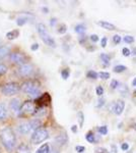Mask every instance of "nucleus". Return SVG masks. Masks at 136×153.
Wrapping results in <instances>:
<instances>
[{
	"instance_id": "nucleus-1",
	"label": "nucleus",
	"mask_w": 136,
	"mask_h": 153,
	"mask_svg": "<svg viewBox=\"0 0 136 153\" xmlns=\"http://www.w3.org/2000/svg\"><path fill=\"white\" fill-rule=\"evenodd\" d=\"M0 140L7 151H12L16 146V136L11 128H4L0 133Z\"/></svg>"
},
{
	"instance_id": "nucleus-2",
	"label": "nucleus",
	"mask_w": 136,
	"mask_h": 153,
	"mask_svg": "<svg viewBox=\"0 0 136 153\" xmlns=\"http://www.w3.org/2000/svg\"><path fill=\"white\" fill-rule=\"evenodd\" d=\"M37 31H38V34L40 35L41 39L43 40V42L45 44H47L48 46H50L52 48L56 47V42L53 38L50 36V34L47 32L46 26L44 24H38L37 25Z\"/></svg>"
},
{
	"instance_id": "nucleus-3",
	"label": "nucleus",
	"mask_w": 136,
	"mask_h": 153,
	"mask_svg": "<svg viewBox=\"0 0 136 153\" xmlns=\"http://www.w3.org/2000/svg\"><path fill=\"white\" fill-rule=\"evenodd\" d=\"M42 122L40 120H32L29 122L26 123H23L17 127V130L21 134L23 135H26L29 134L31 131H36L38 130L39 128H41Z\"/></svg>"
},
{
	"instance_id": "nucleus-4",
	"label": "nucleus",
	"mask_w": 136,
	"mask_h": 153,
	"mask_svg": "<svg viewBox=\"0 0 136 153\" xmlns=\"http://www.w3.org/2000/svg\"><path fill=\"white\" fill-rule=\"evenodd\" d=\"M21 89L23 92L29 94L31 97H34L38 99L41 96L40 88H39L34 82H32V81H26V82H24L23 85L21 86Z\"/></svg>"
},
{
	"instance_id": "nucleus-5",
	"label": "nucleus",
	"mask_w": 136,
	"mask_h": 153,
	"mask_svg": "<svg viewBox=\"0 0 136 153\" xmlns=\"http://www.w3.org/2000/svg\"><path fill=\"white\" fill-rule=\"evenodd\" d=\"M48 138H49V133L47 129H45V128H39L38 130L34 131L31 138V141L33 144L38 145L42 142L46 141Z\"/></svg>"
},
{
	"instance_id": "nucleus-6",
	"label": "nucleus",
	"mask_w": 136,
	"mask_h": 153,
	"mask_svg": "<svg viewBox=\"0 0 136 153\" xmlns=\"http://www.w3.org/2000/svg\"><path fill=\"white\" fill-rule=\"evenodd\" d=\"M36 105L33 101H26L24 103L21 104V110H19L18 115L21 117H24V115H31L34 114L36 112Z\"/></svg>"
},
{
	"instance_id": "nucleus-7",
	"label": "nucleus",
	"mask_w": 136,
	"mask_h": 153,
	"mask_svg": "<svg viewBox=\"0 0 136 153\" xmlns=\"http://www.w3.org/2000/svg\"><path fill=\"white\" fill-rule=\"evenodd\" d=\"M19 85L17 83L14 82H10V83H7L3 87L1 88V91L5 96H11L16 94L17 92L19 91Z\"/></svg>"
},
{
	"instance_id": "nucleus-8",
	"label": "nucleus",
	"mask_w": 136,
	"mask_h": 153,
	"mask_svg": "<svg viewBox=\"0 0 136 153\" xmlns=\"http://www.w3.org/2000/svg\"><path fill=\"white\" fill-rule=\"evenodd\" d=\"M10 59L12 61H13L14 63H16V65H18L19 66L21 65H26V56L24 55V53L21 52H13L10 54Z\"/></svg>"
},
{
	"instance_id": "nucleus-9",
	"label": "nucleus",
	"mask_w": 136,
	"mask_h": 153,
	"mask_svg": "<svg viewBox=\"0 0 136 153\" xmlns=\"http://www.w3.org/2000/svg\"><path fill=\"white\" fill-rule=\"evenodd\" d=\"M34 73V66L31 63H26L17 68V74L21 76H29Z\"/></svg>"
},
{
	"instance_id": "nucleus-10",
	"label": "nucleus",
	"mask_w": 136,
	"mask_h": 153,
	"mask_svg": "<svg viewBox=\"0 0 136 153\" xmlns=\"http://www.w3.org/2000/svg\"><path fill=\"white\" fill-rule=\"evenodd\" d=\"M9 106H10V109L12 110V111L18 114L19 110H21V107L19 99H17V98H13V99H11L10 102H9Z\"/></svg>"
},
{
	"instance_id": "nucleus-11",
	"label": "nucleus",
	"mask_w": 136,
	"mask_h": 153,
	"mask_svg": "<svg viewBox=\"0 0 136 153\" xmlns=\"http://www.w3.org/2000/svg\"><path fill=\"white\" fill-rule=\"evenodd\" d=\"M124 108H125V102L123 100H118L116 102L115 106H114V113L117 115L122 114V112L124 111Z\"/></svg>"
},
{
	"instance_id": "nucleus-12",
	"label": "nucleus",
	"mask_w": 136,
	"mask_h": 153,
	"mask_svg": "<svg viewBox=\"0 0 136 153\" xmlns=\"http://www.w3.org/2000/svg\"><path fill=\"white\" fill-rule=\"evenodd\" d=\"M9 54H10V47L8 45L0 46V58H5Z\"/></svg>"
},
{
	"instance_id": "nucleus-13",
	"label": "nucleus",
	"mask_w": 136,
	"mask_h": 153,
	"mask_svg": "<svg viewBox=\"0 0 136 153\" xmlns=\"http://www.w3.org/2000/svg\"><path fill=\"white\" fill-rule=\"evenodd\" d=\"M50 101H51V97L48 93H45V94L41 95L40 97L37 99V102H38L39 104H46V103H50Z\"/></svg>"
},
{
	"instance_id": "nucleus-14",
	"label": "nucleus",
	"mask_w": 136,
	"mask_h": 153,
	"mask_svg": "<svg viewBox=\"0 0 136 153\" xmlns=\"http://www.w3.org/2000/svg\"><path fill=\"white\" fill-rule=\"evenodd\" d=\"M98 24H99V26H101L102 28L106 29V30H108V31H115V30H116V27L114 26L113 24L109 23V22L101 21V22H99Z\"/></svg>"
},
{
	"instance_id": "nucleus-15",
	"label": "nucleus",
	"mask_w": 136,
	"mask_h": 153,
	"mask_svg": "<svg viewBox=\"0 0 136 153\" xmlns=\"http://www.w3.org/2000/svg\"><path fill=\"white\" fill-rule=\"evenodd\" d=\"M67 141H68V138H67V136H66V134L58 135L55 138V142L58 145H60V146H62V145L66 144V142H67Z\"/></svg>"
},
{
	"instance_id": "nucleus-16",
	"label": "nucleus",
	"mask_w": 136,
	"mask_h": 153,
	"mask_svg": "<svg viewBox=\"0 0 136 153\" xmlns=\"http://www.w3.org/2000/svg\"><path fill=\"white\" fill-rule=\"evenodd\" d=\"M16 153H31V149H29V147L28 145L23 143V144H21L17 147Z\"/></svg>"
},
{
	"instance_id": "nucleus-17",
	"label": "nucleus",
	"mask_w": 136,
	"mask_h": 153,
	"mask_svg": "<svg viewBox=\"0 0 136 153\" xmlns=\"http://www.w3.org/2000/svg\"><path fill=\"white\" fill-rule=\"evenodd\" d=\"M18 36H19L18 30H11L10 32H8V33L6 34V38L9 39V40H14V39H16Z\"/></svg>"
},
{
	"instance_id": "nucleus-18",
	"label": "nucleus",
	"mask_w": 136,
	"mask_h": 153,
	"mask_svg": "<svg viewBox=\"0 0 136 153\" xmlns=\"http://www.w3.org/2000/svg\"><path fill=\"white\" fill-rule=\"evenodd\" d=\"M7 117V109L3 104L0 103V120H5Z\"/></svg>"
},
{
	"instance_id": "nucleus-19",
	"label": "nucleus",
	"mask_w": 136,
	"mask_h": 153,
	"mask_svg": "<svg viewBox=\"0 0 136 153\" xmlns=\"http://www.w3.org/2000/svg\"><path fill=\"white\" fill-rule=\"evenodd\" d=\"M36 153H50V147L49 144H43L42 146L38 148Z\"/></svg>"
},
{
	"instance_id": "nucleus-20",
	"label": "nucleus",
	"mask_w": 136,
	"mask_h": 153,
	"mask_svg": "<svg viewBox=\"0 0 136 153\" xmlns=\"http://www.w3.org/2000/svg\"><path fill=\"white\" fill-rule=\"evenodd\" d=\"M85 30H86V27H85V25H83V24L76 25L75 28H74V31L77 34H83L85 32Z\"/></svg>"
},
{
	"instance_id": "nucleus-21",
	"label": "nucleus",
	"mask_w": 136,
	"mask_h": 153,
	"mask_svg": "<svg viewBox=\"0 0 136 153\" xmlns=\"http://www.w3.org/2000/svg\"><path fill=\"white\" fill-rule=\"evenodd\" d=\"M85 139H86V141L90 142V143H95L96 141V136H95V134H93V132H88L87 134L85 135Z\"/></svg>"
},
{
	"instance_id": "nucleus-22",
	"label": "nucleus",
	"mask_w": 136,
	"mask_h": 153,
	"mask_svg": "<svg viewBox=\"0 0 136 153\" xmlns=\"http://www.w3.org/2000/svg\"><path fill=\"white\" fill-rule=\"evenodd\" d=\"M126 70H127V68H126L125 65H116V66H114V68H113L114 73H116V74H120V73H123V71H125Z\"/></svg>"
},
{
	"instance_id": "nucleus-23",
	"label": "nucleus",
	"mask_w": 136,
	"mask_h": 153,
	"mask_svg": "<svg viewBox=\"0 0 136 153\" xmlns=\"http://www.w3.org/2000/svg\"><path fill=\"white\" fill-rule=\"evenodd\" d=\"M100 57H101V59H102V61H103L104 63H105L106 65H108L109 63H110L111 57L108 55L107 53H102V54H101V55H100Z\"/></svg>"
},
{
	"instance_id": "nucleus-24",
	"label": "nucleus",
	"mask_w": 136,
	"mask_h": 153,
	"mask_svg": "<svg viewBox=\"0 0 136 153\" xmlns=\"http://www.w3.org/2000/svg\"><path fill=\"white\" fill-rule=\"evenodd\" d=\"M118 89H119V92L121 93V95H122V96H127V94H128V88L126 87L124 84H121L119 87H118Z\"/></svg>"
},
{
	"instance_id": "nucleus-25",
	"label": "nucleus",
	"mask_w": 136,
	"mask_h": 153,
	"mask_svg": "<svg viewBox=\"0 0 136 153\" xmlns=\"http://www.w3.org/2000/svg\"><path fill=\"white\" fill-rule=\"evenodd\" d=\"M29 22V19L26 18V16H19L18 19H16V24L17 26H24Z\"/></svg>"
},
{
	"instance_id": "nucleus-26",
	"label": "nucleus",
	"mask_w": 136,
	"mask_h": 153,
	"mask_svg": "<svg viewBox=\"0 0 136 153\" xmlns=\"http://www.w3.org/2000/svg\"><path fill=\"white\" fill-rule=\"evenodd\" d=\"M44 114H46V108L44 107V106H41V107L37 108L36 112L34 113V115H37V117H39V115H44Z\"/></svg>"
},
{
	"instance_id": "nucleus-27",
	"label": "nucleus",
	"mask_w": 136,
	"mask_h": 153,
	"mask_svg": "<svg viewBox=\"0 0 136 153\" xmlns=\"http://www.w3.org/2000/svg\"><path fill=\"white\" fill-rule=\"evenodd\" d=\"M86 76H87L88 79H93V80H96V79H98L99 74H96L95 71H88L87 74H86Z\"/></svg>"
},
{
	"instance_id": "nucleus-28",
	"label": "nucleus",
	"mask_w": 136,
	"mask_h": 153,
	"mask_svg": "<svg viewBox=\"0 0 136 153\" xmlns=\"http://www.w3.org/2000/svg\"><path fill=\"white\" fill-rule=\"evenodd\" d=\"M77 118H78V123H79V126H80V127H82L83 123H85V114H83L82 111H78Z\"/></svg>"
},
{
	"instance_id": "nucleus-29",
	"label": "nucleus",
	"mask_w": 136,
	"mask_h": 153,
	"mask_svg": "<svg viewBox=\"0 0 136 153\" xmlns=\"http://www.w3.org/2000/svg\"><path fill=\"white\" fill-rule=\"evenodd\" d=\"M69 76H70V71H69L68 68H65V70H63L61 71V76H62L63 80H67L69 78Z\"/></svg>"
},
{
	"instance_id": "nucleus-30",
	"label": "nucleus",
	"mask_w": 136,
	"mask_h": 153,
	"mask_svg": "<svg viewBox=\"0 0 136 153\" xmlns=\"http://www.w3.org/2000/svg\"><path fill=\"white\" fill-rule=\"evenodd\" d=\"M99 78L102 80H108L110 78V74L106 73V71H101V73H99Z\"/></svg>"
},
{
	"instance_id": "nucleus-31",
	"label": "nucleus",
	"mask_w": 136,
	"mask_h": 153,
	"mask_svg": "<svg viewBox=\"0 0 136 153\" xmlns=\"http://www.w3.org/2000/svg\"><path fill=\"white\" fill-rule=\"evenodd\" d=\"M98 131L101 135H107L108 134V128L107 126H103V127H99Z\"/></svg>"
},
{
	"instance_id": "nucleus-32",
	"label": "nucleus",
	"mask_w": 136,
	"mask_h": 153,
	"mask_svg": "<svg viewBox=\"0 0 136 153\" xmlns=\"http://www.w3.org/2000/svg\"><path fill=\"white\" fill-rule=\"evenodd\" d=\"M124 42L125 43H127V44H131V43H133L134 42V37H132V36H130V35H127V36H125L124 37Z\"/></svg>"
},
{
	"instance_id": "nucleus-33",
	"label": "nucleus",
	"mask_w": 136,
	"mask_h": 153,
	"mask_svg": "<svg viewBox=\"0 0 136 153\" xmlns=\"http://www.w3.org/2000/svg\"><path fill=\"white\" fill-rule=\"evenodd\" d=\"M120 86V84H119V82H118L117 80H112L111 81V84H110V87L113 89H117L118 87Z\"/></svg>"
},
{
	"instance_id": "nucleus-34",
	"label": "nucleus",
	"mask_w": 136,
	"mask_h": 153,
	"mask_svg": "<svg viewBox=\"0 0 136 153\" xmlns=\"http://www.w3.org/2000/svg\"><path fill=\"white\" fill-rule=\"evenodd\" d=\"M6 71H7V66L4 65V63L0 62V76L6 74Z\"/></svg>"
},
{
	"instance_id": "nucleus-35",
	"label": "nucleus",
	"mask_w": 136,
	"mask_h": 153,
	"mask_svg": "<svg viewBox=\"0 0 136 153\" xmlns=\"http://www.w3.org/2000/svg\"><path fill=\"white\" fill-rule=\"evenodd\" d=\"M122 54L124 56H126V57H128V56H130L131 55V51H130V49L129 48H127V47H124L122 49Z\"/></svg>"
},
{
	"instance_id": "nucleus-36",
	"label": "nucleus",
	"mask_w": 136,
	"mask_h": 153,
	"mask_svg": "<svg viewBox=\"0 0 136 153\" xmlns=\"http://www.w3.org/2000/svg\"><path fill=\"white\" fill-rule=\"evenodd\" d=\"M96 93L98 96H102L104 94V88L102 87V86H98L96 89Z\"/></svg>"
},
{
	"instance_id": "nucleus-37",
	"label": "nucleus",
	"mask_w": 136,
	"mask_h": 153,
	"mask_svg": "<svg viewBox=\"0 0 136 153\" xmlns=\"http://www.w3.org/2000/svg\"><path fill=\"white\" fill-rule=\"evenodd\" d=\"M66 31H67V28H66L65 25H61V26L59 27V29H58V33L59 34H65Z\"/></svg>"
},
{
	"instance_id": "nucleus-38",
	"label": "nucleus",
	"mask_w": 136,
	"mask_h": 153,
	"mask_svg": "<svg viewBox=\"0 0 136 153\" xmlns=\"http://www.w3.org/2000/svg\"><path fill=\"white\" fill-rule=\"evenodd\" d=\"M121 41H122V38H121L120 35H115L113 37V42L115 44H119Z\"/></svg>"
},
{
	"instance_id": "nucleus-39",
	"label": "nucleus",
	"mask_w": 136,
	"mask_h": 153,
	"mask_svg": "<svg viewBox=\"0 0 136 153\" xmlns=\"http://www.w3.org/2000/svg\"><path fill=\"white\" fill-rule=\"evenodd\" d=\"M95 152H96V153H109V152H108V150H107V149H105V148H103V147H98V148H96Z\"/></svg>"
},
{
	"instance_id": "nucleus-40",
	"label": "nucleus",
	"mask_w": 136,
	"mask_h": 153,
	"mask_svg": "<svg viewBox=\"0 0 136 153\" xmlns=\"http://www.w3.org/2000/svg\"><path fill=\"white\" fill-rule=\"evenodd\" d=\"M85 146H76L75 147V151L77 153H82V152H85Z\"/></svg>"
},
{
	"instance_id": "nucleus-41",
	"label": "nucleus",
	"mask_w": 136,
	"mask_h": 153,
	"mask_svg": "<svg viewBox=\"0 0 136 153\" xmlns=\"http://www.w3.org/2000/svg\"><path fill=\"white\" fill-rule=\"evenodd\" d=\"M104 104H105V99H104V98H100V99L98 100V104H96V107L100 108V107H102Z\"/></svg>"
},
{
	"instance_id": "nucleus-42",
	"label": "nucleus",
	"mask_w": 136,
	"mask_h": 153,
	"mask_svg": "<svg viewBox=\"0 0 136 153\" xmlns=\"http://www.w3.org/2000/svg\"><path fill=\"white\" fill-rule=\"evenodd\" d=\"M121 149H122L123 151H127V150L129 149V144L126 143V142L122 143V145H121Z\"/></svg>"
},
{
	"instance_id": "nucleus-43",
	"label": "nucleus",
	"mask_w": 136,
	"mask_h": 153,
	"mask_svg": "<svg viewBox=\"0 0 136 153\" xmlns=\"http://www.w3.org/2000/svg\"><path fill=\"white\" fill-rule=\"evenodd\" d=\"M90 39L91 42H95V43H96V42L99 41V36L96 35V34H93V35H90Z\"/></svg>"
},
{
	"instance_id": "nucleus-44",
	"label": "nucleus",
	"mask_w": 136,
	"mask_h": 153,
	"mask_svg": "<svg viewBox=\"0 0 136 153\" xmlns=\"http://www.w3.org/2000/svg\"><path fill=\"white\" fill-rule=\"evenodd\" d=\"M107 42H108L107 38L103 37V39L101 40V45H102V47H106V46H107Z\"/></svg>"
},
{
	"instance_id": "nucleus-45",
	"label": "nucleus",
	"mask_w": 136,
	"mask_h": 153,
	"mask_svg": "<svg viewBox=\"0 0 136 153\" xmlns=\"http://www.w3.org/2000/svg\"><path fill=\"white\" fill-rule=\"evenodd\" d=\"M31 49H32V50H33V51L38 50V49H39V44H38V43H34L33 45H32Z\"/></svg>"
},
{
	"instance_id": "nucleus-46",
	"label": "nucleus",
	"mask_w": 136,
	"mask_h": 153,
	"mask_svg": "<svg viewBox=\"0 0 136 153\" xmlns=\"http://www.w3.org/2000/svg\"><path fill=\"white\" fill-rule=\"evenodd\" d=\"M56 23H57V19H55V18L51 19V21H50V25H51V27H54V26H55Z\"/></svg>"
},
{
	"instance_id": "nucleus-47",
	"label": "nucleus",
	"mask_w": 136,
	"mask_h": 153,
	"mask_svg": "<svg viewBox=\"0 0 136 153\" xmlns=\"http://www.w3.org/2000/svg\"><path fill=\"white\" fill-rule=\"evenodd\" d=\"M71 131H72L73 133H76V132H77V126H75V125L72 126V127H71Z\"/></svg>"
},
{
	"instance_id": "nucleus-48",
	"label": "nucleus",
	"mask_w": 136,
	"mask_h": 153,
	"mask_svg": "<svg viewBox=\"0 0 136 153\" xmlns=\"http://www.w3.org/2000/svg\"><path fill=\"white\" fill-rule=\"evenodd\" d=\"M131 55H132L134 58H136V47L132 50V52H131Z\"/></svg>"
},
{
	"instance_id": "nucleus-49",
	"label": "nucleus",
	"mask_w": 136,
	"mask_h": 153,
	"mask_svg": "<svg viewBox=\"0 0 136 153\" xmlns=\"http://www.w3.org/2000/svg\"><path fill=\"white\" fill-rule=\"evenodd\" d=\"M132 86H134V87H136V78L133 79V81H132Z\"/></svg>"
},
{
	"instance_id": "nucleus-50",
	"label": "nucleus",
	"mask_w": 136,
	"mask_h": 153,
	"mask_svg": "<svg viewBox=\"0 0 136 153\" xmlns=\"http://www.w3.org/2000/svg\"><path fill=\"white\" fill-rule=\"evenodd\" d=\"M43 11H46V12H48V9H47V8H43Z\"/></svg>"
},
{
	"instance_id": "nucleus-51",
	"label": "nucleus",
	"mask_w": 136,
	"mask_h": 153,
	"mask_svg": "<svg viewBox=\"0 0 136 153\" xmlns=\"http://www.w3.org/2000/svg\"><path fill=\"white\" fill-rule=\"evenodd\" d=\"M134 94L136 95V89H135V90H134Z\"/></svg>"
}]
</instances>
